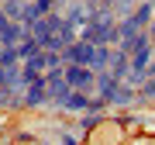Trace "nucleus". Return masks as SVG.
Segmentation results:
<instances>
[{
  "label": "nucleus",
  "mask_w": 155,
  "mask_h": 145,
  "mask_svg": "<svg viewBox=\"0 0 155 145\" xmlns=\"http://www.w3.org/2000/svg\"><path fill=\"white\" fill-rule=\"evenodd\" d=\"M66 62L69 66L107 69L110 66V49L107 45H90V42H72V45H66Z\"/></svg>",
  "instance_id": "f257e3e1"
},
{
  "label": "nucleus",
  "mask_w": 155,
  "mask_h": 145,
  "mask_svg": "<svg viewBox=\"0 0 155 145\" xmlns=\"http://www.w3.org/2000/svg\"><path fill=\"white\" fill-rule=\"evenodd\" d=\"M7 72H11V69H4V66H0V86L7 83Z\"/></svg>",
  "instance_id": "f8f14e48"
},
{
  "label": "nucleus",
  "mask_w": 155,
  "mask_h": 145,
  "mask_svg": "<svg viewBox=\"0 0 155 145\" xmlns=\"http://www.w3.org/2000/svg\"><path fill=\"white\" fill-rule=\"evenodd\" d=\"M62 145H79V142H72V138H62Z\"/></svg>",
  "instance_id": "ddd939ff"
},
{
  "label": "nucleus",
  "mask_w": 155,
  "mask_h": 145,
  "mask_svg": "<svg viewBox=\"0 0 155 145\" xmlns=\"http://www.w3.org/2000/svg\"><path fill=\"white\" fill-rule=\"evenodd\" d=\"M17 100H21V93H14L11 86H0V107H14Z\"/></svg>",
  "instance_id": "0eeeda50"
},
{
  "label": "nucleus",
  "mask_w": 155,
  "mask_h": 145,
  "mask_svg": "<svg viewBox=\"0 0 155 145\" xmlns=\"http://www.w3.org/2000/svg\"><path fill=\"white\" fill-rule=\"evenodd\" d=\"M66 83L72 90H79V93H90L97 86V72L90 66H66Z\"/></svg>",
  "instance_id": "f03ea898"
},
{
  "label": "nucleus",
  "mask_w": 155,
  "mask_h": 145,
  "mask_svg": "<svg viewBox=\"0 0 155 145\" xmlns=\"http://www.w3.org/2000/svg\"><path fill=\"white\" fill-rule=\"evenodd\" d=\"M117 7H121V11H127V7H131V0H114Z\"/></svg>",
  "instance_id": "9b49d317"
},
{
  "label": "nucleus",
  "mask_w": 155,
  "mask_h": 145,
  "mask_svg": "<svg viewBox=\"0 0 155 145\" xmlns=\"http://www.w3.org/2000/svg\"><path fill=\"white\" fill-rule=\"evenodd\" d=\"M141 93H145V97H155V79H152V83H145V86H141Z\"/></svg>",
  "instance_id": "9d476101"
},
{
  "label": "nucleus",
  "mask_w": 155,
  "mask_h": 145,
  "mask_svg": "<svg viewBox=\"0 0 155 145\" xmlns=\"http://www.w3.org/2000/svg\"><path fill=\"white\" fill-rule=\"evenodd\" d=\"M59 107H62V111H90V107H93V100H90L86 93H79V90H72L66 100H59Z\"/></svg>",
  "instance_id": "20e7f679"
},
{
  "label": "nucleus",
  "mask_w": 155,
  "mask_h": 145,
  "mask_svg": "<svg viewBox=\"0 0 155 145\" xmlns=\"http://www.w3.org/2000/svg\"><path fill=\"white\" fill-rule=\"evenodd\" d=\"M148 62H152V49L134 52V59H131V72H145V69H148Z\"/></svg>",
  "instance_id": "423d86ee"
},
{
  "label": "nucleus",
  "mask_w": 155,
  "mask_h": 145,
  "mask_svg": "<svg viewBox=\"0 0 155 145\" xmlns=\"http://www.w3.org/2000/svg\"><path fill=\"white\" fill-rule=\"evenodd\" d=\"M48 100V83H45V76L41 79H35V83L28 86V93H24V104H31V107H38Z\"/></svg>",
  "instance_id": "7ed1b4c3"
},
{
  "label": "nucleus",
  "mask_w": 155,
  "mask_h": 145,
  "mask_svg": "<svg viewBox=\"0 0 155 145\" xmlns=\"http://www.w3.org/2000/svg\"><path fill=\"white\" fill-rule=\"evenodd\" d=\"M86 14H90V7H72L69 17H66V24H83V21H86Z\"/></svg>",
  "instance_id": "6e6552de"
},
{
  "label": "nucleus",
  "mask_w": 155,
  "mask_h": 145,
  "mask_svg": "<svg viewBox=\"0 0 155 145\" xmlns=\"http://www.w3.org/2000/svg\"><path fill=\"white\" fill-rule=\"evenodd\" d=\"M141 49H148V35H134V38H124V45H121V52H127V56H134V52H141Z\"/></svg>",
  "instance_id": "39448f33"
},
{
  "label": "nucleus",
  "mask_w": 155,
  "mask_h": 145,
  "mask_svg": "<svg viewBox=\"0 0 155 145\" xmlns=\"http://www.w3.org/2000/svg\"><path fill=\"white\" fill-rule=\"evenodd\" d=\"M97 121H100L97 111H93V114H86V117H83V128H97Z\"/></svg>",
  "instance_id": "1a4fd4ad"
}]
</instances>
